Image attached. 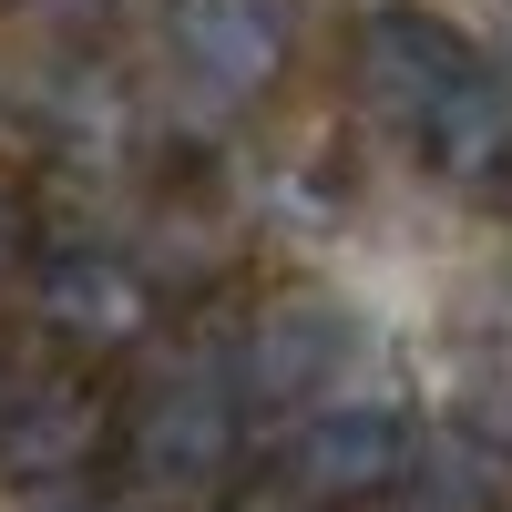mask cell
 <instances>
[{
    "label": "cell",
    "mask_w": 512,
    "mask_h": 512,
    "mask_svg": "<svg viewBox=\"0 0 512 512\" xmlns=\"http://www.w3.org/2000/svg\"><path fill=\"white\" fill-rule=\"evenodd\" d=\"M400 502H410V512H492V451H482L472 431L420 441V461H410Z\"/></svg>",
    "instance_id": "cell-10"
},
{
    "label": "cell",
    "mask_w": 512,
    "mask_h": 512,
    "mask_svg": "<svg viewBox=\"0 0 512 512\" xmlns=\"http://www.w3.org/2000/svg\"><path fill=\"white\" fill-rule=\"evenodd\" d=\"M0 512H123L103 482H0Z\"/></svg>",
    "instance_id": "cell-15"
},
{
    "label": "cell",
    "mask_w": 512,
    "mask_h": 512,
    "mask_svg": "<svg viewBox=\"0 0 512 512\" xmlns=\"http://www.w3.org/2000/svg\"><path fill=\"white\" fill-rule=\"evenodd\" d=\"M164 502H205L246 472V390L226 369H164L123 400V461Z\"/></svg>",
    "instance_id": "cell-1"
},
{
    "label": "cell",
    "mask_w": 512,
    "mask_h": 512,
    "mask_svg": "<svg viewBox=\"0 0 512 512\" xmlns=\"http://www.w3.org/2000/svg\"><path fill=\"white\" fill-rule=\"evenodd\" d=\"M216 512H338V502H318L308 482H287L277 461H267V472H236V482L216 492Z\"/></svg>",
    "instance_id": "cell-14"
},
{
    "label": "cell",
    "mask_w": 512,
    "mask_h": 512,
    "mask_svg": "<svg viewBox=\"0 0 512 512\" xmlns=\"http://www.w3.org/2000/svg\"><path fill=\"white\" fill-rule=\"evenodd\" d=\"M297 41H308L297 0H164V62L216 113H256L297 72Z\"/></svg>",
    "instance_id": "cell-5"
},
{
    "label": "cell",
    "mask_w": 512,
    "mask_h": 512,
    "mask_svg": "<svg viewBox=\"0 0 512 512\" xmlns=\"http://www.w3.org/2000/svg\"><path fill=\"white\" fill-rule=\"evenodd\" d=\"M0 11H11L21 31H41L52 52H93V41L113 31V11H123V0H0Z\"/></svg>",
    "instance_id": "cell-12"
},
{
    "label": "cell",
    "mask_w": 512,
    "mask_h": 512,
    "mask_svg": "<svg viewBox=\"0 0 512 512\" xmlns=\"http://www.w3.org/2000/svg\"><path fill=\"white\" fill-rule=\"evenodd\" d=\"M0 379H11V328H0Z\"/></svg>",
    "instance_id": "cell-17"
},
{
    "label": "cell",
    "mask_w": 512,
    "mask_h": 512,
    "mask_svg": "<svg viewBox=\"0 0 512 512\" xmlns=\"http://www.w3.org/2000/svg\"><path fill=\"white\" fill-rule=\"evenodd\" d=\"M31 318H41V338H52L62 359H82V369H113V359H134L144 338L164 328V297L154 277H144V256L134 246H103V236H82V246H41V267H31Z\"/></svg>",
    "instance_id": "cell-2"
},
{
    "label": "cell",
    "mask_w": 512,
    "mask_h": 512,
    "mask_svg": "<svg viewBox=\"0 0 512 512\" xmlns=\"http://www.w3.org/2000/svg\"><path fill=\"white\" fill-rule=\"evenodd\" d=\"M420 154H431V175L441 185H502L512 175V62H482L461 93L420 123Z\"/></svg>",
    "instance_id": "cell-9"
},
{
    "label": "cell",
    "mask_w": 512,
    "mask_h": 512,
    "mask_svg": "<svg viewBox=\"0 0 512 512\" xmlns=\"http://www.w3.org/2000/svg\"><path fill=\"white\" fill-rule=\"evenodd\" d=\"M41 216H31V185L21 175H0V287H31V267H41Z\"/></svg>",
    "instance_id": "cell-13"
},
{
    "label": "cell",
    "mask_w": 512,
    "mask_h": 512,
    "mask_svg": "<svg viewBox=\"0 0 512 512\" xmlns=\"http://www.w3.org/2000/svg\"><path fill=\"white\" fill-rule=\"evenodd\" d=\"M482 72L472 31L441 21L431 0H369V11L349 21V103L369 123H400V134H420L461 82Z\"/></svg>",
    "instance_id": "cell-4"
},
{
    "label": "cell",
    "mask_w": 512,
    "mask_h": 512,
    "mask_svg": "<svg viewBox=\"0 0 512 512\" xmlns=\"http://www.w3.org/2000/svg\"><path fill=\"white\" fill-rule=\"evenodd\" d=\"M123 461V400L103 369L52 359L0 379V482H103Z\"/></svg>",
    "instance_id": "cell-3"
},
{
    "label": "cell",
    "mask_w": 512,
    "mask_h": 512,
    "mask_svg": "<svg viewBox=\"0 0 512 512\" xmlns=\"http://www.w3.org/2000/svg\"><path fill=\"white\" fill-rule=\"evenodd\" d=\"M349 349H359L349 308H328V297L287 287V297H256V308L236 318L226 379L246 390V410H256V400H277V410H308V400L328 390V379L349 369Z\"/></svg>",
    "instance_id": "cell-7"
},
{
    "label": "cell",
    "mask_w": 512,
    "mask_h": 512,
    "mask_svg": "<svg viewBox=\"0 0 512 512\" xmlns=\"http://www.w3.org/2000/svg\"><path fill=\"white\" fill-rule=\"evenodd\" d=\"M134 256H144V277L164 287V297H205V287H226V267H236V216L216 195H195V185H144V236H134Z\"/></svg>",
    "instance_id": "cell-8"
},
{
    "label": "cell",
    "mask_w": 512,
    "mask_h": 512,
    "mask_svg": "<svg viewBox=\"0 0 512 512\" xmlns=\"http://www.w3.org/2000/svg\"><path fill=\"white\" fill-rule=\"evenodd\" d=\"M410 461H420V431H410L390 400H318V410L287 431L277 472L308 482V492L338 502V512H359V502H400Z\"/></svg>",
    "instance_id": "cell-6"
},
{
    "label": "cell",
    "mask_w": 512,
    "mask_h": 512,
    "mask_svg": "<svg viewBox=\"0 0 512 512\" xmlns=\"http://www.w3.org/2000/svg\"><path fill=\"white\" fill-rule=\"evenodd\" d=\"M492 216H502V226H512V175H502V185H492Z\"/></svg>",
    "instance_id": "cell-16"
},
{
    "label": "cell",
    "mask_w": 512,
    "mask_h": 512,
    "mask_svg": "<svg viewBox=\"0 0 512 512\" xmlns=\"http://www.w3.org/2000/svg\"><path fill=\"white\" fill-rule=\"evenodd\" d=\"M461 431H472L492 461H512V338L461 369Z\"/></svg>",
    "instance_id": "cell-11"
}]
</instances>
